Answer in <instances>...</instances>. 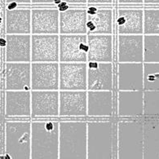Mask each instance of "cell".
<instances>
[{
  "instance_id": "cell-32",
  "label": "cell",
  "mask_w": 159,
  "mask_h": 159,
  "mask_svg": "<svg viewBox=\"0 0 159 159\" xmlns=\"http://www.w3.org/2000/svg\"><path fill=\"white\" fill-rule=\"evenodd\" d=\"M113 0H87V5L96 6H111Z\"/></svg>"
},
{
  "instance_id": "cell-17",
  "label": "cell",
  "mask_w": 159,
  "mask_h": 159,
  "mask_svg": "<svg viewBox=\"0 0 159 159\" xmlns=\"http://www.w3.org/2000/svg\"><path fill=\"white\" fill-rule=\"evenodd\" d=\"M117 114L122 119L144 118V91H118Z\"/></svg>"
},
{
  "instance_id": "cell-6",
  "label": "cell",
  "mask_w": 159,
  "mask_h": 159,
  "mask_svg": "<svg viewBox=\"0 0 159 159\" xmlns=\"http://www.w3.org/2000/svg\"><path fill=\"white\" fill-rule=\"evenodd\" d=\"M60 61L66 63H87V34H59Z\"/></svg>"
},
{
  "instance_id": "cell-36",
  "label": "cell",
  "mask_w": 159,
  "mask_h": 159,
  "mask_svg": "<svg viewBox=\"0 0 159 159\" xmlns=\"http://www.w3.org/2000/svg\"><path fill=\"white\" fill-rule=\"evenodd\" d=\"M16 2L19 5H30L31 4V0H5L6 3H9V2Z\"/></svg>"
},
{
  "instance_id": "cell-15",
  "label": "cell",
  "mask_w": 159,
  "mask_h": 159,
  "mask_svg": "<svg viewBox=\"0 0 159 159\" xmlns=\"http://www.w3.org/2000/svg\"><path fill=\"white\" fill-rule=\"evenodd\" d=\"M87 91H113L112 62L87 61Z\"/></svg>"
},
{
  "instance_id": "cell-29",
  "label": "cell",
  "mask_w": 159,
  "mask_h": 159,
  "mask_svg": "<svg viewBox=\"0 0 159 159\" xmlns=\"http://www.w3.org/2000/svg\"><path fill=\"white\" fill-rule=\"evenodd\" d=\"M144 34H159V7H144Z\"/></svg>"
},
{
  "instance_id": "cell-8",
  "label": "cell",
  "mask_w": 159,
  "mask_h": 159,
  "mask_svg": "<svg viewBox=\"0 0 159 159\" xmlns=\"http://www.w3.org/2000/svg\"><path fill=\"white\" fill-rule=\"evenodd\" d=\"M59 91L31 90V118L34 119L59 117Z\"/></svg>"
},
{
  "instance_id": "cell-20",
  "label": "cell",
  "mask_w": 159,
  "mask_h": 159,
  "mask_svg": "<svg viewBox=\"0 0 159 159\" xmlns=\"http://www.w3.org/2000/svg\"><path fill=\"white\" fill-rule=\"evenodd\" d=\"M87 19L86 6L70 5L66 10L60 11V34H87Z\"/></svg>"
},
{
  "instance_id": "cell-23",
  "label": "cell",
  "mask_w": 159,
  "mask_h": 159,
  "mask_svg": "<svg viewBox=\"0 0 159 159\" xmlns=\"http://www.w3.org/2000/svg\"><path fill=\"white\" fill-rule=\"evenodd\" d=\"M87 61L113 62V35L107 34H87Z\"/></svg>"
},
{
  "instance_id": "cell-25",
  "label": "cell",
  "mask_w": 159,
  "mask_h": 159,
  "mask_svg": "<svg viewBox=\"0 0 159 159\" xmlns=\"http://www.w3.org/2000/svg\"><path fill=\"white\" fill-rule=\"evenodd\" d=\"M6 34H31V8L28 7H16L5 11Z\"/></svg>"
},
{
  "instance_id": "cell-2",
  "label": "cell",
  "mask_w": 159,
  "mask_h": 159,
  "mask_svg": "<svg viewBox=\"0 0 159 159\" xmlns=\"http://www.w3.org/2000/svg\"><path fill=\"white\" fill-rule=\"evenodd\" d=\"M59 158H87V122H59Z\"/></svg>"
},
{
  "instance_id": "cell-34",
  "label": "cell",
  "mask_w": 159,
  "mask_h": 159,
  "mask_svg": "<svg viewBox=\"0 0 159 159\" xmlns=\"http://www.w3.org/2000/svg\"><path fill=\"white\" fill-rule=\"evenodd\" d=\"M71 6H87V0H62Z\"/></svg>"
},
{
  "instance_id": "cell-30",
  "label": "cell",
  "mask_w": 159,
  "mask_h": 159,
  "mask_svg": "<svg viewBox=\"0 0 159 159\" xmlns=\"http://www.w3.org/2000/svg\"><path fill=\"white\" fill-rule=\"evenodd\" d=\"M144 91H159V63H144Z\"/></svg>"
},
{
  "instance_id": "cell-38",
  "label": "cell",
  "mask_w": 159,
  "mask_h": 159,
  "mask_svg": "<svg viewBox=\"0 0 159 159\" xmlns=\"http://www.w3.org/2000/svg\"><path fill=\"white\" fill-rule=\"evenodd\" d=\"M7 45V39L6 38H2V36H0V47L1 48H5Z\"/></svg>"
},
{
  "instance_id": "cell-42",
  "label": "cell",
  "mask_w": 159,
  "mask_h": 159,
  "mask_svg": "<svg viewBox=\"0 0 159 159\" xmlns=\"http://www.w3.org/2000/svg\"><path fill=\"white\" fill-rule=\"evenodd\" d=\"M0 114H1V92H0Z\"/></svg>"
},
{
  "instance_id": "cell-9",
  "label": "cell",
  "mask_w": 159,
  "mask_h": 159,
  "mask_svg": "<svg viewBox=\"0 0 159 159\" xmlns=\"http://www.w3.org/2000/svg\"><path fill=\"white\" fill-rule=\"evenodd\" d=\"M60 34V11L57 6L31 8V34Z\"/></svg>"
},
{
  "instance_id": "cell-19",
  "label": "cell",
  "mask_w": 159,
  "mask_h": 159,
  "mask_svg": "<svg viewBox=\"0 0 159 159\" xmlns=\"http://www.w3.org/2000/svg\"><path fill=\"white\" fill-rule=\"evenodd\" d=\"M4 116L6 118H31V90L5 91Z\"/></svg>"
},
{
  "instance_id": "cell-13",
  "label": "cell",
  "mask_w": 159,
  "mask_h": 159,
  "mask_svg": "<svg viewBox=\"0 0 159 159\" xmlns=\"http://www.w3.org/2000/svg\"><path fill=\"white\" fill-rule=\"evenodd\" d=\"M5 91L31 90V62H5Z\"/></svg>"
},
{
  "instance_id": "cell-40",
  "label": "cell",
  "mask_w": 159,
  "mask_h": 159,
  "mask_svg": "<svg viewBox=\"0 0 159 159\" xmlns=\"http://www.w3.org/2000/svg\"><path fill=\"white\" fill-rule=\"evenodd\" d=\"M0 149H1V123H0Z\"/></svg>"
},
{
  "instance_id": "cell-37",
  "label": "cell",
  "mask_w": 159,
  "mask_h": 159,
  "mask_svg": "<svg viewBox=\"0 0 159 159\" xmlns=\"http://www.w3.org/2000/svg\"><path fill=\"white\" fill-rule=\"evenodd\" d=\"M7 9H8V10H11V9H14L16 8V7H18V5L16 2H9V3H7Z\"/></svg>"
},
{
  "instance_id": "cell-22",
  "label": "cell",
  "mask_w": 159,
  "mask_h": 159,
  "mask_svg": "<svg viewBox=\"0 0 159 159\" xmlns=\"http://www.w3.org/2000/svg\"><path fill=\"white\" fill-rule=\"evenodd\" d=\"M5 62H31V34H6Z\"/></svg>"
},
{
  "instance_id": "cell-10",
  "label": "cell",
  "mask_w": 159,
  "mask_h": 159,
  "mask_svg": "<svg viewBox=\"0 0 159 159\" xmlns=\"http://www.w3.org/2000/svg\"><path fill=\"white\" fill-rule=\"evenodd\" d=\"M59 61V34H31V62Z\"/></svg>"
},
{
  "instance_id": "cell-39",
  "label": "cell",
  "mask_w": 159,
  "mask_h": 159,
  "mask_svg": "<svg viewBox=\"0 0 159 159\" xmlns=\"http://www.w3.org/2000/svg\"><path fill=\"white\" fill-rule=\"evenodd\" d=\"M2 23H3V18H2V12H0V34H1V33H2Z\"/></svg>"
},
{
  "instance_id": "cell-16",
  "label": "cell",
  "mask_w": 159,
  "mask_h": 159,
  "mask_svg": "<svg viewBox=\"0 0 159 159\" xmlns=\"http://www.w3.org/2000/svg\"><path fill=\"white\" fill-rule=\"evenodd\" d=\"M116 23L118 34H144V7L119 6Z\"/></svg>"
},
{
  "instance_id": "cell-44",
  "label": "cell",
  "mask_w": 159,
  "mask_h": 159,
  "mask_svg": "<svg viewBox=\"0 0 159 159\" xmlns=\"http://www.w3.org/2000/svg\"><path fill=\"white\" fill-rule=\"evenodd\" d=\"M0 3H1V0H0Z\"/></svg>"
},
{
  "instance_id": "cell-7",
  "label": "cell",
  "mask_w": 159,
  "mask_h": 159,
  "mask_svg": "<svg viewBox=\"0 0 159 159\" xmlns=\"http://www.w3.org/2000/svg\"><path fill=\"white\" fill-rule=\"evenodd\" d=\"M59 62H31V90L59 91Z\"/></svg>"
},
{
  "instance_id": "cell-21",
  "label": "cell",
  "mask_w": 159,
  "mask_h": 159,
  "mask_svg": "<svg viewBox=\"0 0 159 159\" xmlns=\"http://www.w3.org/2000/svg\"><path fill=\"white\" fill-rule=\"evenodd\" d=\"M118 91H144V63H118Z\"/></svg>"
},
{
  "instance_id": "cell-1",
  "label": "cell",
  "mask_w": 159,
  "mask_h": 159,
  "mask_svg": "<svg viewBox=\"0 0 159 159\" xmlns=\"http://www.w3.org/2000/svg\"><path fill=\"white\" fill-rule=\"evenodd\" d=\"M59 158V122L46 118L31 122V159Z\"/></svg>"
},
{
  "instance_id": "cell-3",
  "label": "cell",
  "mask_w": 159,
  "mask_h": 159,
  "mask_svg": "<svg viewBox=\"0 0 159 159\" xmlns=\"http://www.w3.org/2000/svg\"><path fill=\"white\" fill-rule=\"evenodd\" d=\"M116 156L118 159H143V118L124 119L118 122Z\"/></svg>"
},
{
  "instance_id": "cell-27",
  "label": "cell",
  "mask_w": 159,
  "mask_h": 159,
  "mask_svg": "<svg viewBox=\"0 0 159 159\" xmlns=\"http://www.w3.org/2000/svg\"><path fill=\"white\" fill-rule=\"evenodd\" d=\"M144 63H159V34H144Z\"/></svg>"
},
{
  "instance_id": "cell-18",
  "label": "cell",
  "mask_w": 159,
  "mask_h": 159,
  "mask_svg": "<svg viewBox=\"0 0 159 159\" xmlns=\"http://www.w3.org/2000/svg\"><path fill=\"white\" fill-rule=\"evenodd\" d=\"M87 34H107L113 32V10L111 6L87 5Z\"/></svg>"
},
{
  "instance_id": "cell-43",
  "label": "cell",
  "mask_w": 159,
  "mask_h": 159,
  "mask_svg": "<svg viewBox=\"0 0 159 159\" xmlns=\"http://www.w3.org/2000/svg\"><path fill=\"white\" fill-rule=\"evenodd\" d=\"M0 36H1V34H0ZM1 47H0V61H1Z\"/></svg>"
},
{
  "instance_id": "cell-14",
  "label": "cell",
  "mask_w": 159,
  "mask_h": 159,
  "mask_svg": "<svg viewBox=\"0 0 159 159\" xmlns=\"http://www.w3.org/2000/svg\"><path fill=\"white\" fill-rule=\"evenodd\" d=\"M118 63H144V34H118Z\"/></svg>"
},
{
  "instance_id": "cell-35",
  "label": "cell",
  "mask_w": 159,
  "mask_h": 159,
  "mask_svg": "<svg viewBox=\"0 0 159 159\" xmlns=\"http://www.w3.org/2000/svg\"><path fill=\"white\" fill-rule=\"evenodd\" d=\"M144 7H159V0H144Z\"/></svg>"
},
{
  "instance_id": "cell-33",
  "label": "cell",
  "mask_w": 159,
  "mask_h": 159,
  "mask_svg": "<svg viewBox=\"0 0 159 159\" xmlns=\"http://www.w3.org/2000/svg\"><path fill=\"white\" fill-rule=\"evenodd\" d=\"M56 0H31V4L34 6H56Z\"/></svg>"
},
{
  "instance_id": "cell-41",
  "label": "cell",
  "mask_w": 159,
  "mask_h": 159,
  "mask_svg": "<svg viewBox=\"0 0 159 159\" xmlns=\"http://www.w3.org/2000/svg\"><path fill=\"white\" fill-rule=\"evenodd\" d=\"M0 90H1V64H0Z\"/></svg>"
},
{
  "instance_id": "cell-28",
  "label": "cell",
  "mask_w": 159,
  "mask_h": 159,
  "mask_svg": "<svg viewBox=\"0 0 159 159\" xmlns=\"http://www.w3.org/2000/svg\"><path fill=\"white\" fill-rule=\"evenodd\" d=\"M143 118H159V91H144Z\"/></svg>"
},
{
  "instance_id": "cell-24",
  "label": "cell",
  "mask_w": 159,
  "mask_h": 159,
  "mask_svg": "<svg viewBox=\"0 0 159 159\" xmlns=\"http://www.w3.org/2000/svg\"><path fill=\"white\" fill-rule=\"evenodd\" d=\"M113 111L112 91H87V118H111Z\"/></svg>"
},
{
  "instance_id": "cell-11",
  "label": "cell",
  "mask_w": 159,
  "mask_h": 159,
  "mask_svg": "<svg viewBox=\"0 0 159 159\" xmlns=\"http://www.w3.org/2000/svg\"><path fill=\"white\" fill-rule=\"evenodd\" d=\"M59 91H87V64L59 62Z\"/></svg>"
},
{
  "instance_id": "cell-26",
  "label": "cell",
  "mask_w": 159,
  "mask_h": 159,
  "mask_svg": "<svg viewBox=\"0 0 159 159\" xmlns=\"http://www.w3.org/2000/svg\"><path fill=\"white\" fill-rule=\"evenodd\" d=\"M143 159H159V118H143Z\"/></svg>"
},
{
  "instance_id": "cell-5",
  "label": "cell",
  "mask_w": 159,
  "mask_h": 159,
  "mask_svg": "<svg viewBox=\"0 0 159 159\" xmlns=\"http://www.w3.org/2000/svg\"><path fill=\"white\" fill-rule=\"evenodd\" d=\"M113 157V124L109 120L87 122V158Z\"/></svg>"
},
{
  "instance_id": "cell-4",
  "label": "cell",
  "mask_w": 159,
  "mask_h": 159,
  "mask_svg": "<svg viewBox=\"0 0 159 159\" xmlns=\"http://www.w3.org/2000/svg\"><path fill=\"white\" fill-rule=\"evenodd\" d=\"M5 156L3 158H31V122L7 121L4 126Z\"/></svg>"
},
{
  "instance_id": "cell-31",
  "label": "cell",
  "mask_w": 159,
  "mask_h": 159,
  "mask_svg": "<svg viewBox=\"0 0 159 159\" xmlns=\"http://www.w3.org/2000/svg\"><path fill=\"white\" fill-rule=\"evenodd\" d=\"M119 6H139L144 7V0H118Z\"/></svg>"
},
{
  "instance_id": "cell-12",
  "label": "cell",
  "mask_w": 159,
  "mask_h": 159,
  "mask_svg": "<svg viewBox=\"0 0 159 159\" xmlns=\"http://www.w3.org/2000/svg\"><path fill=\"white\" fill-rule=\"evenodd\" d=\"M59 93L60 118H87V91H60Z\"/></svg>"
}]
</instances>
